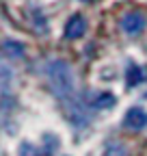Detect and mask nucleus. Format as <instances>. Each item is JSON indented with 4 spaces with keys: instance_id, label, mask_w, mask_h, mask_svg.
Returning a JSON list of instances; mask_svg holds the SVG:
<instances>
[{
    "instance_id": "1",
    "label": "nucleus",
    "mask_w": 147,
    "mask_h": 156,
    "mask_svg": "<svg viewBox=\"0 0 147 156\" xmlns=\"http://www.w3.org/2000/svg\"><path fill=\"white\" fill-rule=\"evenodd\" d=\"M46 78H48V85L52 89V93L59 98V100H69L74 98V72L65 61H48L46 63Z\"/></svg>"
},
{
    "instance_id": "2",
    "label": "nucleus",
    "mask_w": 147,
    "mask_h": 156,
    "mask_svg": "<svg viewBox=\"0 0 147 156\" xmlns=\"http://www.w3.org/2000/svg\"><path fill=\"white\" fill-rule=\"evenodd\" d=\"M65 115L69 117V122L71 124H76V126H87L89 119H91V115L89 111L82 106V102L78 100V98H69L67 100V106H65Z\"/></svg>"
},
{
    "instance_id": "3",
    "label": "nucleus",
    "mask_w": 147,
    "mask_h": 156,
    "mask_svg": "<svg viewBox=\"0 0 147 156\" xmlns=\"http://www.w3.org/2000/svg\"><path fill=\"white\" fill-rule=\"evenodd\" d=\"M121 28L130 35H136L145 28V15L138 13V11H132V13H125L123 20H121Z\"/></svg>"
},
{
    "instance_id": "4",
    "label": "nucleus",
    "mask_w": 147,
    "mask_h": 156,
    "mask_svg": "<svg viewBox=\"0 0 147 156\" xmlns=\"http://www.w3.org/2000/svg\"><path fill=\"white\" fill-rule=\"evenodd\" d=\"M125 126L130 128V130H143L145 126H147V113L143 111V108H138V106H134V108H130L125 113Z\"/></svg>"
},
{
    "instance_id": "5",
    "label": "nucleus",
    "mask_w": 147,
    "mask_h": 156,
    "mask_svg": "<svg viewBox=\"0 0 147 156\" xmlns=\"http://www.w3.org/2000/svg\"><path fill=\"white\" fill-rule=\"evenodd\" d=\"M87 30V20L82 15H74L71 20H67V26H65V37L67 39H78L82 37Z\"/></svg>"
},
{
    "instance_id": "6",
    "label": "nucleus",
    "mask_w": 147,
    "mask_h": 156,
    "mask_svg": "<svg viewBox=\"0 0 147 156\" xmlns=\"http://www.w3.org/2000/svg\"><path fill=\"white\" fill-rule=\"evenodd\" d=\"M102 156H128V152H125V145H123V143H119V141H108Z\"/></svg>"
},
{
    "instance_id": "7",
    "label": "nucleus",
    "mask_w": 147,
    "mask_h": 156,
    "mask_svg": "<svg viewBox=\"0 0 147 156\" xmlns=\"http://www.w3.org/2000/svg\"><path fill=\"white\" fill-rule=\"evenodd\" d=\"M11 80H13V72H11V67L7 65V63H2L0 61V85H11Z\"/></svg>"
},
{
    "instance_id": "8",
    "label": "nucleus",
    "mask_w": 147,
    "mask_h": 156,
    "mask_svg": "<svg viewBox=\"0 0 147 156\" xmlns=\"http://www.w3.org/2000/svg\"><path fill=\"white\" fill-rule=\"evenodd\" d=\"M143 78H145V74H143L141 67H130V72H128V85H136Z\"/></svg>"
},
{
    "instance_id": "9",
    "label": "nucleus",
    "mask_w": 147,
    "mask_h": 156,
    "mask_svg": "<svg viewBox=\"0 0 147 156\" xmlns=\"http://www.w3.org/2000/svg\"><path fill=\"white\" fill-rule=\"evenodd\" d=\"M5 50L11 52V56H17V58H22V56H24V48H22V44L7 41V44H5Z\"/></svg>"
},
{
    "instance_id": "10",
    "label": "nucleus",
    "mask_w": 147,
    "mask_h": 156,
    "mask_svg": "<svg viewBox=\"0 0 147 156\" xmlns=\"http://www.w3.org/2000/svg\"><path fill=\"white\" fill-rule=\"evenodd\" d=\"M113 104H115V98H113V95H108V93L100 95V98H97V102H95V106H104V108H110Z\"/></svg>"
},
{
    "instance_id": "11",
    "label": "nucleus",
    "mask_w": 147,
    "mask_h": 156,
    "mask_svg": "<svg viewBox=\"0 0 147 156\" xmlns=\"http://www.w3.org/2000/svg\"><path fill=\"white\" fill-rule=\"evenodd\" d=\"M82 2H91V0H82Z\"/></svg>"
}]
</instances>
